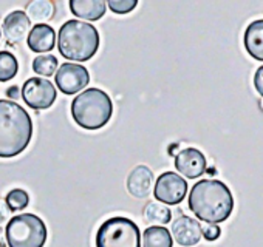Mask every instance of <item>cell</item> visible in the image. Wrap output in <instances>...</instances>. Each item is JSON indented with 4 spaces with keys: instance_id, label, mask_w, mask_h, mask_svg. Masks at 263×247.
I'll list each match as a JSON object with an SVG mask.
<instances>
[{
    "instance_id": "cell-16",
    "label": "cell",
    "mask_w": 263,
    "mask_h": 247,
    "mask_svg": "<svg viewBox=\"0 0 263 247\" xmlns=\"http://www.w3.org/2000/svg\"><path fill=\"white\" fill-rule=\"evenodd\" d=\"M105 2L102 0H71L70 10L76 17L84 20H99L105 14Z\"/></svg>"
},
{
    "instance_id": "cell-6",
    "label": "cell",
    "mask_w": 263,
    "mask_h": 247,
    "mask_svg": "<svg viewBox=\"0 0 263 247\" xmlns=\"http://www.w3.org/2000/svg\"><path fill=\"white\" fill-rule=\"evenodd\" d=\"M96 247H141L140 227L128 218L113 216L98 229Z\"/></svg>"
},
{
    "instance_id": "cell-11",
    "label": "cell",
    "mask_w": 263,
    "mask_h": 247,
    "mask_svg": "<svg viewBox=\"0 0 263 247\" xmlns=\"http://www.w3.org/2000/svg\"><path fill=\"white\" fill-rule=\"evenodd\" d=\"M172 236L183 247H192L201 239V224L189 216H180L172 222Z\"/></svg>"
},
{
    "instance_id": "cell-13",
    "label": "cell",
    "mask_w": 263,
    "mask_h": 247,
    "mask_svg": "<svg viewBox=\"0 0 263 247\" xmlns=\"http://www.w3.org/2000/svg\"><path fill=\"white\" fill-rule=\"evenodd\" d=\"M31 28V22L24 11H13L4 20V33L10 42L24 40Z\"/></svg>"
},
{
    "instance_id": "cell-14",
    "label": "cell",
    "mask_w": 263,
    "mask_h": 247,
    "mask_svg": "<svg viewBox=\"0 0 263 247\" xmlns=\"http://www.w3.org/2000/svg\"><path fill=\"white\" fill-rule=\"evenodd\" d=\"M27 44L30 50L34 53H48L54 48V44H56L54 30L45 24L34 25L27 37Z\"/></svg>"
},
{
    "instance_id": "cell-26",
    "label": "cell",
    "mask_w": 263,
    "mask_h": 247,
    "mask_svg": "<svg viewBox=\"0 0 263 247\" xmlns=\"http://www.w3.org/2000/svg\"><path fill=\"white\" fill-rule=\"evenodd\" d=\"M10 215H11V210L8 209L7 202L5 201H0V222L10 221Z\"/></svg>"
},
{
    "instance_id": "cell-29",
    "label": "cell",
    "mask_w": 263,
    "mask_h": 247,
    "mask_svg": "<svg viewBox=\"0 0 263 247\" xmlns=\"http://www.w3.org/2000/svg\"><path fill=\"white\" fill-rule=\"evenodd\" d=\"M260 107H261V110H263V99L260 100Z\"/></svg>"
},
{
    "instance_id": "cell-3",
    "label": "cell",
    "mask_w": 263,
    "mask_h": 247,
    "mask_svg": "<svg viewBox=\"0 0 263 247\" xmlns=\"http://www.w3.org/2000/svg\"><path fill=\"white\" fill-rule=\"evenodd\" d=\"M99 42L98 30L81 20L65 22L58 36V48L61 54L74 62H85L91 59L99 48Z\"/></svg>"
},
{
    "instance_id": "cell-18",
    "label": "cell",
    "mask_w": 263,
    "mask_h": 247,
    "mask_svg": "<svg viewBox=\"0 0 263 247\" xmlns=\"http://www.w3.org/2000/svg\"><path fill=\"white\" fill-rule=\"evenodd\" d=\"M27 17L30 22H36L37 25L42 22L50 20L54 16V5L50 0H33L31 4L27 5Z\"/></svg>"
},
{
    "instance_id": "cell-19",
    "label": "cell",
    "mask_w": 263,
    "mask_h": 247,
    "mask_svg": "<svg viewBox=\"0 0 263 247\" xmlns=\"http://www.w3.org/2000/svg\"><path fill=\"white\" fill-rule=\"evenodd\" d=\"M144 218L152 224L164 225V224L171 222L172 212L163 202H149L144 209Z\"/></svg>"
},
{
    "instance_id": "cell-22",
    "label": "cell",
    "mask_w": 263,
    "mask_h": 247,
    "mask_svg": "<svg viewBox=\"0 0 263 247\" xmlns=\"http://www.w3.org/2000/svg\"><path fill=\"white\" fill-rule=\"evenodd\" d=\"M5 202H7L10 210H24L30 202V196H28V193L25 190L14 189L7 195Z\"/></svg>"
},
{
    "instance_id": "cell-30",
    "label": "cell",
    "mask_w": 263,
    "mask_h": 247,
    "mask_svg": "<svg viewBox=\"0 0 263 247\" xmlns=\"http://www.w3.org/2000/svg\"><path fill=\"white\" fill-rule=\"evenodd\" d=\"M0 34H2V31H0Z\"/></svg>"
},
{
    "instance_id": "cell-4",
    "label": "cell",
    "mask_w": 263,
    "mask_h": 247,
    "mask_svg": "<svg viewBox=\"0 0 263 247\" xmlns=\"http://www.w3.org/2000/svg\"><path fill=\"white\" fill-rule=\"evenodd\" d=\"M113 114L110 96L99 88H88L71 102V116L79 127L85 130L102 129Z\"/></svg>"
},
{
    "instance_id": "cell-8",
    "label": "cell",
    "mask_w": 263,
    "mask_h": 247,
    "mask_svg": "<svg viewBox=\"0 0 263 247\" xmlns=\"http://www.w3.org/2000/svg\"><path fill=\"white\" fill-rule=\"evenodd\" d=\"M187 193V182L174 172H166L163 173L155 184L154 195L158 201L163 204L175 205L180 204Z\"/></svg>"
},
{
    "instance_id": "cell-28",
    "label": "cell",
    "mask_w": 263,
    "mask_h": 247,
    "mask_svg": "<svg viewBox=\"0 0 263 247\" xmlns=\"http://www.w3.org/2000/svg\"><path fill=\"white\" fill-rule=\"evenodd\" d=\"M0 247H7V241H5V235H4L2 227H0Z\"/></svg>"
},
{
    "instance_id": "cell-17",
    "label": "cell",
    "mask_w": 263,
    "mask_h": 247,
    "mask_svg": "<svg viewBox=\"0 0 263 247\" xmlns=\"http://www.w3.org/2000/svg\"><path fill=\"white\" fill-rule=\"evenodd\" d=\"M172 235L163 225H152L144 230L143 247H172Z\"/></svg>"
},
{
    "instance_id": "cell-12",
    "label": "cell",
    "mask_w": 263,
    "mask_h": 247,
    "mask_svg": "<svg viewBox=\"0 0 263 247\" xmlns=\"http://www.w3.org/2000/svg\"><path fill=\"white\" fill-rule=\"evenodd\" d=\"M154 186V173L146 166H138L127 178V190L132 196L144 199L151 195Z\"/></svg>"
},
{
    "instance_id": "cell-25",
    "label": "cell",
    "mask_w": 263,
    "mask_h": 247,
    "mask_svg": "<svg viewBox=\"0 0 263 247\" xmlns=\"http://www.w3.org/2000/svg\"><path fill=\"white\" fill-rule=\"evenodd\" d=\"M254 87H255L257 93L263 97V65L258 67L254 74Z\"/></svg>"
},
{
    "instance_id": "cell-24",
    "label": "cell",
    "mask_w": 263,
    "mask_h": 247,
    "mask_svg": "<svg viewBox=\"0 0 263 247\" xmlns=\"http://www.w3.org/2000/svg\"><path fill=\"white\" fill-rule=\"evenodd\" d=\"M221 235V229L218 227V224H206L201 227V236H204L208 241H215L218 239Z\"/></svg>"
},
{
    "instance_id": "cell-10",
    "label": "cell",
    "mask_w": 263,
    "mask_h": 247,
    "mask_svg": "<svg viewBox=\"0 0 263 247\" xmlns=\"http://www.w3.org/2000/svg\"><path fill=\"white\" fill-rule=\"evenodd\" d=\"M175 169L186 178L195 179L200 178L206 169L208 162L204 155L198 149H183L177 156H175Z\"/></svg>"
},
{
    "instance_id": "cell-7",
    "label": "cell",
    "mask_w": 263,
    "mask_h": 247,
    "mask_svg": "<svg viewBox=\"0 0 263 247\" xmlns=\"http://www.w3.org/2000/svg\"><path fill=\"white\" fill-rule=\"evenodd\" d=\"M22 97L33 110H47L56 100V88L42 77H31L22 87Z\"/></svg>"
},
{
    "instance_id": "cell-5",
    "label": "cell",
    "mask_w": 263,
    "mask_h": 247,
    "mask_svg": "<svg viewBox=\"0 0 263 247\" xmlns=\"http://www.w3.org/2000/svg\"><path fill=\"white\" fill-rule=\"evenodd\" d=\"M5 238L10 247H44L47 241V227L34 213L16 215L7 224Z\"/></svg>"
},
{
    "instance_id": "cell-21",
    "label": "cell",
    "mask_w": 263,
    "mask_h": 247,
    "mask_svg": "<svg viewBox=\"0 0 263 247\" xmlns=\"http://www.w3.org/2000/svg\"><path fill=\"white\" fill-rule=\"evenodd\" d=\"M33 70L39 76H51L58 70V59L53 54H42L33 60Z\"/></svg>"
},
{
    "instance_id": "cell-27",
    "label": "cell",
    "mask_w": 263,
    "mask_h": 247,
    "mask_svg": "<svg viewBox=\"0 0 263 247\" xmlns=\"http://www.w3.org/2000/svg\"><path fill=\"white\" fill-rule=\"evenodd\" d=\"M7 94H8L11 99H16V97H17V94H19V91H17V88H16V87H11V88H8Z\"/></svg>"
},
{
    "instance_id": "cell-9",
    "label": "cell",
    "mask_w": 263,
    "mask_h": 247,
    "mask_svg": "<svg viewBox=\"0 0 263 247\" xmlns=\"http://www.w3.org/2000/svg\"><path fill=\"white\" fill-rule=\"evenodd\" d=\"M56 85L64 94H76L84 90L90 82L88 70L84 65L67 62L59 67L58 73L54 74Z\"/></svg>"
},
{
    "instance_id": "cell-1",
    "label": "cell",
    "mask_w": 263,
    "mask_h": 247,
    "mask_svg": "<svg viewBox=\"0 0 263 247\" xmlns=\"http://www.w3.org/2000/svg\"><path fill=\"white\" fill-rule=\"evenodd\" d=\"M189 209L208 224L226 221L234 210V196L226 184L217 179L198 181L189 193Z\"/></svg>"
},
{
    "instance_id": "cell-23",
    "label": "cell",
    "mask_w": 263,
    "mask_h": 247,
    "mask_svg": "<svg viewBox=\"0 0 263 247\" xmlns=\"http://www.w3.org/2000/svg\"><path fill=\"white\" fill-rule=\"evenodd\" d=\"M110 10L116 14H127L132 10H135L138 5V0H108Z\"/></svg>"
},
{
    "instance_id": "cell-15",
    "label": "cell",
    "mask_w": 263,
    "mask_h": 247,
    "mask_svg": "<svg viewBox=\"0 0 263 247\" xmlns=\"http://www.w3.org/2000/svg\"><path fill=\"white\" fill-rule=\"evenodd\" d=\"M245 48L251 57L263 62V19L254 20L245 31Z\"/></svg>"
},
{
    "instance_id": "cell-2",
    "label": "cell",
    "mask_w": 263,
    "mask_h": 247,
    "mask_svg": "<svg viewBox=\"0 0 263 247\" xmlns=\"http://www.w3.org/2000/svg\"><path fill=\"white\" fill-rule=\"evenodd\" d=\"M33 123L30 114L13 100H0V158H14L30 144Z\"/></svg>"
},
{
    "instance_id": "cell-20",
    "label": "cell",
    "mask_w": 263,
    "mask_h": 247,
    "mask_svg": "<svg viewBox=\"0 0 263 247\" xmlns=\"http://www.w3.org/2000/svg\"><path fill=\"white\" fill-rule=\"evenodd\" d=\"M19 64L10 51H0V82H7L17 74Z\"/></svg>"
}]
</instances>
